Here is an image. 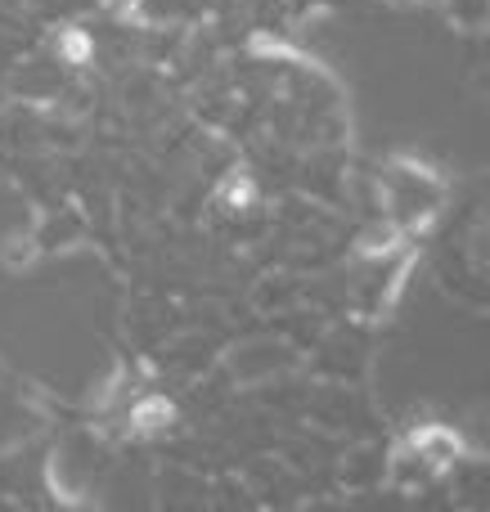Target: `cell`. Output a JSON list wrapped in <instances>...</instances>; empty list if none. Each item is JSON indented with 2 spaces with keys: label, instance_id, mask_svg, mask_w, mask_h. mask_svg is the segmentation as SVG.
<instances>
[{
  "label": "cell",
  "instance_id": "cell-1",
  "mask_svg": "<svg viewBox=\"0 0 490 512\" xmlns=\"http://www.w3.org/2000/svg\"><path fill=\"white\" fill-rule=\"evenodd\" d=\"M446 203V185L441 176L414 167V162H387L378 176V207H383L387 225L396 234H414L432 221Z\"/></svg>",
  "mask_w": 490,
  "mask_h": 512
},
{
  "label": "cell",
  "instance_id": "cell-2",
  "mask_svg": "<svg viewBox=\"0 0 490 512\" xmlns=\"http://www.w3.org/2000/svg\"><path fill=\"white\" fill-rule=\"evenodd\" d=\"M405 243H378V248H365L356 256V265H351L347 274V297L351 306L360 310V315H378V310L392 306L396 297V283H401L405 274Z\"/></svg>",
  "mask_w": 490,
  "mask_h": 512
}]
</instances>
